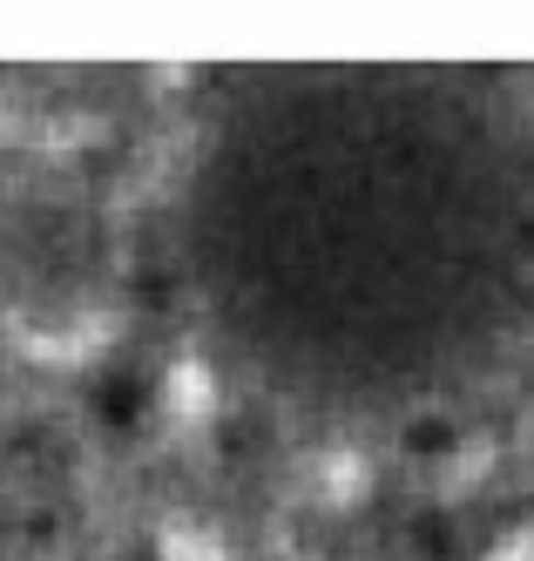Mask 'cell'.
Returning a JSON list of instances; mask_svg holds the SVG:
<instances>
[{"instance_id": "1", "label": "cell", "mask_w": 534, "mask_h": 561, "mask_svg": "<svg viewBox=\"0 0 534 561\" xmlns=\"http://www.w3.org/2000/svg\"><path fill=\"white\" fill-rule=\"evenodd\" d=\"M217 311L311 386L454 366L521 277V183L474 108L420 82H298L224 129L196 196Z\"/></svg>"}]
</instances>
